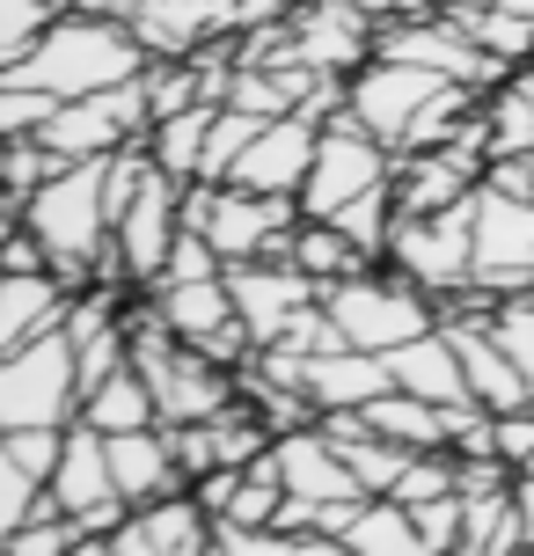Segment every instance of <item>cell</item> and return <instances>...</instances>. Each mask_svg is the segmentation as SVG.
<instances>
[{
    "instance_id": "cell-22",
    "label": "cell",
    "mask_w": 534,
    "mask_h": 556,
    "mask_svg": "<svg viewBox=\"0 0 534 556\" xmlns=\"http://www.w3.org/2000/svg\"><path fill=\"white\" fill-rule=\"evenodd\" d=\"M338 542L352 556H432L424 534H418V520H410V505H395V498H366L359 513L344 520Z\"/></svg>"
},
{
    "instance_id": "cell-5",
    "label": "cell",
    "mask_w": 534,
    "mask_h": 556,
    "mask_svg": "<svg viewBox=\"0 0 534 556\" xmlns=\"http://www.w3.org/2000/svg\"><path fill=\"white\" fill-rule=\"evenodd\" d=\"M389 264L418 293L432 301H454V293H469L476 286V198H461L447 213H403L395 220V242H389Z\"/></svg>"
},
{
    "instance_id": "cell-32",
    "label": "cell",
    "mask_w": 534,
    "mask_h": 556,
    "mask_svg": "<svg viewBox=\"0 0 534 556\" xmlns=\"http://www.w3.org/2000/svg\"><path fill=\"white\" fill-rule=\"evenodd\" d=\"M491 337L506 344V359L534 381V293H512V301L491 307Z\"/></svg>"
},
{
    "instance_id": "cell-39",
    "label": "cell",
    "mask_w": 534,
    "mask_h": 556,
    "mask_svg": "<svg viewBox=\"0 0 534 556\" xmlns=\"http://www.w3.org/2000/svg\"><path fill=\"white\" fill-rule=\"evenodd\" d=\"M213 556H227V549H220V542H213Z\"/></svg>"
},
{
    "instance_id": "cell-1",
    "label": "cell",
    "mask_w": 534,
    "mask_h": 556,
    "mask_svg": "<svg viewBox=\"0 0 534 556\" xmlns=\"http://www.w3.org/2000/svg\"><path fill=\"white\" fill-rule=\"evenodd\" d=\"M147 66H154V59L140 52V37L117 23V15H103V8H74V15H59V23L23 52L15 81L52 88L59 103H74V96H96V88L140 81Z\"/></svg>"
},
{
    "instance_id": "cell-29",
    "label": "cell",
    "mask_w": 534,
    "mask_h": 556,
    "mask_svg": "<svg viewBox=\"0 0 534 556\" xmlns=\"http://www.w3.org/2000/svg\"><path fill=\"white\" fill-rule=\"evenodd\" d=\"M59 117V96L52 88H29V81H0V139H37L44 125Z\"/></svg>"
},
{
    "instance_id": "cell-3",
    "label": "cell",
    "mask_w": 534,
    "mask_h": 556,
    "mask_svg": "<svg viewBox=\"0 0 534 556\" xmlns=\"http://www.w3.org/2000/svg\"><path fill=\"white\" fill-rule=\"evenodd\" d=\"M301 220H308L301 198H256V191H234V184H183V227H198L220 250V264L285 256Z\"/></svg>"
},
{
    "instance_id": "cell-35",
    "label": "cell",
    "mask_w": 534,
    "mask_h": 556,
    "mask_svg": "<svg viewBox=\"0 0 534 556\" xmlns=\"http://www.w3.org/2000/svg\"><path fill=\"white\" fill-rule=\"evenodd\" d=\"M483 184H491V191H506V198H527V205H534V154H491Z\"/></svg>"
},
{
    "instance_id": "cell-15",
    "label": "cell",
    "mask_w": 534,
    "mask_h": 556,
    "mask_svg": "<svg viewBox=\"0 0 534 556\" xmlns=\"http://www.w3.org/2000/svg\"><path fill=\"white\" fill-rule=\"evenodd\" d=\"M271 469H279L285 498H308V505H359V476L338 454V440L322 425H301V432H279L271 440Z\"/></svg>"
},
{
    "instance_id": "cell-18",
    "label": "cell",
    "mask_w": 534,
    "mask_h": 556,
    "mask_svg": "<svg viewBox=\"0 0 534 556\" xmlns=\"http://www.w3.org/2000/svg\"><path fill=\"white\" fill-rule=\"evenodd\" d=\"M301 389H308V403L322 417L330 410H366V403H381V395L395 389V366L381 359V352H352V344H338V352H322V359L301 366Z\"/></svg>"
},
{
    "instance_id": "cell-33",
    "label": "cell",
    "mask_w": 534,
    "mask_h": 556,
    "mask_svg": "<svg viewBox=\"0 0 534 556\" xmlns=\"http://www.w3.org/2000/svg\"><path fill=\"white\" fill-rule=\"evenodd\" d=\"M0 440H8V454H15L37 483H52L59 454H66V425H29V432H0Z\"/></svg>"
},
{
    "instance_id": "cell-7",
    "label": "cell",
    "mask_w": 534,
    "mask_h": 556,
    "mask_svg": "<svg viewBox=\"0 0 534 556\" xmlns=\"http://www.w3.org/2000/svg\"><path fill=\"white\" fill-rule=\"evenodd\" d=\"M381 184H395V147H381L359 117L344 111V117H330V125H322V147H315L301 213H308V220H338L352 198L381 191Z\"/></svg>"
},
{
    "instance_id": "cell-2",
    "label": "cell",
    "mask_w": 534,
    "mask_h": 556,
    "mask_svg": "<svg viewBox=\"0 0 534 556\" xmlns=\"http://www.w3.org/2000/svg\"><path fill=\"white\" fill-rule=\"evenodd\" d=\"M322 307H330V323H338V337L352 344V352H381V359L440 330V301L418 293L403 271H389V278H381V271L344 278V286L322 293Z\"/></svg>"
},
{
    "instance_id": "cell-10",
    "label": "cell",
    "mask_w": 534,
    "mask_h": 556,
    "mask_svg": "<svg viewBox=\"0 0 534 556\" xmlns=\"http://www.w3.org/2000/svg\"><path fill=\"white\" fill-rule=\"evenodd\" d=\"M476 286L491 301L534 293V205L491 184L476 191Z\"/></svg>"
},
{
    "instance_id": "cell-31",
    "label": "cell",
    "mask_w": 534,
    "mask_h": 556,
    "mask_svg": "<svg viewBox=\"0 0 534 556\" xmlns=\"http://www.w3.org/2000/svg\"><path fill=\"white\" fill-rule=\"evenodd\" d=\"M37 505H44V483L8 454V440H0V542L8 534H23L29 520H37Z\"/></svg>"
},
{
    "instance_id": "cell-4",
    "label": "cell",
    "mask_w": 534,
    "mask_h": 556,
    "mask_svg": "<svg viewBox=\"0 0 534 556\" xmlns=\"http://www.w3.org/2000/svg\"><path fill=\"white\" fill-rule=\"evenodd\" d=\"M81 417V352L74 337L52 330L0 359V432H29V425H74Z\"/></svg>"
},
{
    "instance_id": "cell-20",
    "label": "cell",
    "mask_w": 534,
    "mask_h": 556,
    "mask_svg": "<svg viewBox=\"0 0 534 556\" xmlns=\"http://www.w3.org/2000/svg\"><path fill=\"white\" fill-rule=\"evenodd\" d=\"M389 366H395V389H403V395L447 403V410L476 403V395H469V374H461V352L447 344V330H432V337H418V344L389 352Z\"/></svg>"
},
{
    "instance_id": "cell-6",
    "label": "cell",
    "mask_w": 534,
    "mask_h": 556,
    "mask_svg": "<svg viewBox=\"0 0 534 556\" xmlns=\"http://www.w3.org/2000/svg\"><path fill=\"white\" fill-rule=\"evenodd\" d=\"M147 132H154V103H147V74H140V81H117V88H96V96L59 103V117L37 139L66 168V162H103V154H117V147H132Z\"/></svg>"
},
{
    "instance_id": "cell-8",
    "label": "cell",
    "mask_w": 534,
    "mask_h": 556,
    "mask_svg": "<svg viewBox=\"0 0 534 556\" xmlns=\"http://www.w3.org/2000/svg\"><path fill=\"white\" fill-rule=\"evenodd\" d=\"M147 301L162 307V323H169L183 344H198L213 366L227 374H242L256 359V337L242 323V307L227 293V278H191V286H147Z\"/></svg>"
},
{
    "instance_id": "cell-30",
    "label": "cell",
    "mask_w": 534,
    "mask_h": 556,
    "mask_svg": "<svg viewBox=\"0 0 534 556\" xmlns=\"http://www.w3.org/2000/svg\"><path fill=\"white\" fill-rule=\"evenodd\" d=\"M227 556H352L338 534H285V528H256V534H220Z\"/></svg>"
},
{
    "instance_id": "cell-38",
    "label": "cell",
    "mask_w": 534,
    "mask_h": 556,
    "mask_svg": "<svg viewBox=\"0 0 534 556\" xmlns=\"http://www.w3.org/2000/svg\"><path fill=\"white\" fill-rule=\"evenodd\" d=\"M506 8H520V15H534V0H506Z\"/></svg>"
},
{
    "instance_id": "cell-17",
    "label": "cell",
    "mask_w": 534,
    "mask_h": 556,
    "mask_svg": "<svg viewBox=\"0 0 534 556\" xmlns=\"http://www.w3.org/2000/svg\"><path fill=\"white\" fill-rule=\"evenodd\" d=\"M111 476H117V498L132 505H154V498H176L191 491L183 469H176V440L169 425H147V432H111Z\"/></svg>"
},
{
    "instance_id": "cell-14",
    "label": "cell",
    "mask_w": 534,
    "mask_h": 556,
    "mask_svg": "<svg viewBox=\"0 0 534 556\" xmlns=\"http://www.w3.org/2000/svg\"><path fill=\"white\" fill-rule=\"evenodd\" d=\"M315 147H322V125L315 117H271L264 132H256V147L234 162V191H256V198H301L308 191V168H315Z\"/></svg>"
},
{
    "instance_id": "cell-26",
    "label": "cell",
    "mask_w": 534,
    "mask_h": 556,
    "mask_svg": "<svg viewBox=\"0 0 534 556\" xmlns=\"http://www.w3.org/2000/svg\"><path fill=\"white\" fill-rule=\"evenodd\" d=\"M483 125H491V154H534V66H512L483 96Z\"/></svg>"
},
{
    "instance_id": "cell-24",
    "label": "cell",
    "mask_w": 534,
    "mask_h": 556,
    "mask_svg": "<svg viewBox=\"0 0 534 556\" xmlns=\"http://www.w3.org/2000/svg\"><path fill=\"white\" fill-rule=\"evenodd\" d=\"M213 117H220V103H198V111L162 117V125L147 132L154 168H162V176H176V184H198V176H205V139H213Z\"/></svg>"
},
{
    "instance_id": "cell-36",
    "label": "cell",
    "mask_w": 534,
    "mask_h": 556,
    "mask_svg": "<svg viewBox=\"0 0 534 556\" xmlns=\"http://www.w3.org/2000/svg\"><path fill=\"white\" fill-rule=\"evenodd\" d=\"M512 513H520V534H527V556H534V476H512Z\"/></svg>"
},
{
    "instance_id": "cell-16",
    "label": "cell",
    "mask_w": 534,
    "mask_h": 556,
    "mask_svg": "<svg viewBox=\"0 0 534 556\" xmlns=\"http://www.w3.org/2000/svg\"><path fill=\"white\" fill-rule=\"evenodd\" d=\"M213 542H220L213 513H205L191 491H176V498L140 505V513L111 534V556H213Z\"/></svg>"
},
{
    "instance_id": "cell-12",
    "label": "cell",
    "mask_w": 534,
    "mask_h": 556,
    "mask_svg": "<svg viewBox=\"0 0 534 556\" xmlns=\"http://www.w3.org/2000/svg\"><path fill=\"white\" fill-rule=\"evenodd\" d=\"M373 45H381V23L359 0H308L285 23V59H301L315 74H359Z\"/></svg>"
},
{
    "instance_id": "cell-9",
    "label": "cell",
    "mask_w": 534,
    "mask_h": 556,
    "mask_svg": "<svg viewBox=\"0 0 534 556\" xmlns=\"http://www.w3.org/2000/svg\"><path fill=\"white\" fill-rule=\"evenodd\" d=\"M440 88H447V74H424V66H403V59H381V52H373L359 74H352V117H359L381 147H395V154H403L410 125L440 103Z\"/></svg>"
},
{
    "instance_id": "cell-25",
    "label": "cell",
    "mask_w": 534,
    "mask_h": 556,
    "mask_svg": "<svg viewBox=\"0 0 534 556\" xmlns=\"http://www.w3.org/2000/svg\"><path fill=\"white\" fill-rule=\"evenodd\" d=\"M285 264H301L322 293L344 286V278H359V271H373V256L352 250L338 220H301V227H293V242H285Z\"/></svg>"
},
{
    "instance_id": "cell-23",
    "label": "cell",
    "mask_w": 534,
    "mask_h": 556,
    "mask_svg": "<svg viewBox=\"0 0 534 556\" xmlns=\"http://www.w3.org/2000/svg\"><path fill=\"white\" fill-rule=\"evenodd\" d=\"M81 425H96L103 440H111V432H147V425H162L154 389L140 381V366H125V374H111V381H96V389L81 395Z\"/></svg>"
},
{
    "instance_id": "cell-21",
    "label": "cell",
    "mask_w": 534,
    "mask_h": 556,
    "mask_svg": "<svg viewBox=\"0 0 534 556\" xmlns=\"http://www.w3.org/2000/svg\"><path fill=\"white\" fill-rule=\"evenodd\" d=\"M366 425H373L381 440L410 446V454H447V440H454L447 403H424V395H403V389H389L381 403H366Z\"/></svg>"
},
{
    "instance_id": "cell-34",
    "label": "cell",
    "mask_w": 534,
    "mask_h": 556,
    "mask_svg": "<svg viewBox=\"0 0 534 556\" xmlns=\"http://www.w3.org/2000/svg\"><path fill=\"white\" fill-rule=\"evenodd\" d=\"M410 520H418V534H424V549H432V556H454V549H461V491L410 505Z\"/></svg>"
},
{
    "instance_id": "cell-19",
    "label": "cell",
    "mask_w": 534,
    "mask_h": 556,
    "mask_svg": "<svg viewBox=\"0 0 534 556\" xmlns=\"http://www.w3.org/2000/svg\"><path fill=\"white\" fill-rule=\"evenodd\" d=\"M66 301H74V293H66L52 271H37V278L0 271V359L23 352V344H37V337H52L59 323H66Z\"/></svg>"
},
{
    "instance_id": "cell-37",
    "label": "cell",
    "mask_w": 534,
    "mask_h": 556,
    "mask_svg": "<svg viewBox=\"0 0 534 556\" xmlns=\"http://www.w3.org/2000/svg\"><path fill=\"white\" fill-rule=\"evenodd\" d=\"M15 227H23V205H15V198L0 191V250H8V242H15Z\"/></svg>"
},
{
    "instance_id": "cell-27",
    "label": "cell",
    "mask_w": 534,
    "mask_h": 556,
    "mask_svg": "<svg viewBox=\"0 0 534 556\" xmlns=\"http://www.w3.org/2000/svg\"><path fill=\"white\" fill-rule=\"evenodd\" d=\"M395 220H403V205H395V184H381V191H366V198H352L338 213V227H344V242L359 256H389V242H395Z\"/></svg>"
},
{
    "instance_id": "cell-13",
    "label": "cell",
    "mask_w": 534,
    "mask_h": 556,
    "mask_svg": "<svg viewBox=\"0 0 534 556\" xmlns=\"http://www.w3.org/2000/svg\"><path fill=\"white\" fill-rule=\"evenodd\" d=\"M227 293L242 307V323H250L256 344H279L285 323L301 315V307L322 301V286H315L301 264H285V256H256V264H227Z\"/></svg>"
},
{
    "instance_id": "cell-28",
    "label": "cell",
    "mask_w": 534,
    "mask_h": 556,
    "mask_svg": "<svg viewBox=\"0 0 534 556\" xmlns=\"http://www.w3.org/2000/svg\"><path fill=\"white\" fill-rule=\"evenodd\" d=\"M271 117H250V111H234V103H220V117H213V139H205V176L198 184H227L234 176V162L256 147V132H264Z\"/></svg>"
},
{
    "instance_id": "cell-11",
    "label": "cell",
    "mask_w": 534,
    "mask_h": 556,
    "mask_svg": "<svg viewBox=\"0 0 534 556\" xmlns=\"http://www.w3.org/2000/svg\"><path fill=\"white\" fill-rule=\"evenodd\" d=\"M176 235H183V184L154 168L140 191H132V205L117 213V227H111L117 256H125V278H132V286H154V278L169 271Z\"/></svg>"
}]
</instances>
